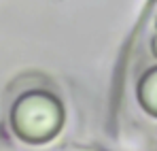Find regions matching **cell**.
I'll return each mask as SVG.
<instances>
[{
  "label": "cell",
  "instance_id": "1",
  "mask_svg": "<svg viewBox=\"0 0 157 151\" xmlns=\"http://www.w3.org/2000/svg\"><path fill=\"white\" fill-rule=\"evenodd\" d=\"M11 121L15 134L28 143H47L64 124V109L57 98L45 92H32L13 106Z\"/></svg>",
  "mask_w": 157,
  "mask_h": 151
},
{
  "label": "cell",
  "instance_id": "2",
  "mask_svg": "<svg viewBox=\"0 0 157 151\" xmlns=\"http://www.w3.org/2000/svg\"><path fill=\"white\" fill-rule=\"evenodd\" d=\"M140 104L157 117V70H151L149 75H144V79L140 81Z\"/></svg>",
  "mask_w": 157,
  "mask_h": 151
}]
</instances>
